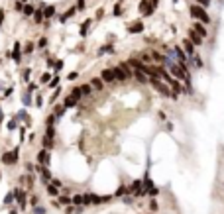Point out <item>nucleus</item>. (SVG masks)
Instances as JSON below:
<instances>
[{
    "label": "nucleus",
    "mask_w": 224,
    "mask_h": 214,
    "mask_svg": "<svg viewBox=\"0 0 224 214\" xmlns=\"http://www.w3.org/2000/svg\"><path fill=\"white\" fill-rule=\"evenodd\" d=\"M191 16L195 20H198L201 24H204V26H208V24H211V16L206 14V8L198 6V4H191Z\"/></svg>",
    "instance_id": "obj_1"
},
{
    "label": "nucleus",
    "mask_w": 224,
    "mask_h": 214,
    "mask_svg": "<svg viewBox=\"0 0 224 214\" xmlns=\"http://www.w3.org/2000/svg\"><path fill=\"white\" fill-rule=\"evenodd\" d=\"M150 83L153 84V89H155L161 96H169V98H171V89H169V84H167V83L159 81V79H150Z\"/></svg>",
    "instance_id": "obj_2"
},
{
    "label": "nucleus",
    "mask_w": 224,
    "mask_h": 214,
    "mask_svg": "<svg viewBox=\"0 0 224 214\" xmlns=\"http://www.w3.org/2000/svg\"><path fill=\"white\" fill-rule=\"evenodd\" d=\"M81 96H83V94H81V89H75V91L71 92V96H67L65 100H63V106H65V108H73L75 104L79 102Z\"/></svg>",
    "instance_id": "obj_3"
},
{
    "label": "nucleus",
    "mask_w": 224,
    "mask_h": 214,
    "mask_svg": "<svg viewBox=\"0 0 224 214\" xmlns=\"http://www.w3.org/2000/svg\"><path fill=\"white\" fill-rule=\"evenodd\" d=\"M18 157H20V147H16L10 153H2V163L4 165H14V163L18 161Z\"/></svg>",
    "instance_id": "obj_4"
},
{
    "label": "nucleus",
    "mask_w": 224,
    "mask_h": 214,
    "mask_svg": "<svg viewBox=\"0 0 224 214\" xmlns=\"http://www.w3.org/2000/svg\"><path fill=\"white\" fill-rule=\"evenodd\" d=\"M140 12L144 14V16H152V14L155 12V8L152 6L150 0H142V2H140Z\"/></svg>",
    "instance_id": "obj_5"
},
{
    "label": "nucleus",
    "mask_w": 224,
    "mask_h": 214,
    "mask_svg": "<svg viewBox=\"0 0 224 214\" xmlns=\"http://www.w3.org/2000/svg\"><path fill=\"white\" fill-rule=\"evenodd\" d=\"M183 49H185V53H187V57H189V59L195 57V43H193L189 38L183 41Z\"/></svg>",
    "instance_id": "obj_6"
},
{
    "label": "nucleus",
    "mask_w": 224,
    "mask_h": 214,
    "mask_svg": "<svg viewBox=\"0 0 224 214\" xmlns=\"http://www.w3.org/2000/svg\"><path fill=\"white\" fill-rule=\"evenodd\" d=\"M12 61L14 63H20L22 61V45L18 43V41L14 43V49H12Z\"/></svg>",
    "instance_id": "obj_7"
},
{
    "label": "nucleus",
    "mask_w": 224,
    "mask_h": 214,
    "mask_svg": "<svg viewBox=\"0 0 224 214\" xmlns=\"http://www.w3.org/2000/svg\"><path fill=\"white\" fill-rule=\"evenodd\" d=\"M193 30H195V32H197L203 39L208 35V32H206V26H204V24H201V22H195V24H193Z\"/></svg>",
    "instance_id": "obj_8"
},
{
    "label": "nucleus",
    "mask_w": 224,
    "mask_h": 214,
    "mask_svg": "<svg viewBox=\"0 0 224 214\" xmlns=\"http://www.w3.org/2000/svg\"><path fill=\"white\" fill-rule=\"evenodd\" d=\"M38 163H40V165H49V151H47V149H41L40 153H38Z\"/></svg>",
    "instance_id": "obj_9"
},
{
    "label": "nucleus",
    "mask_w": 224,
    "mask_h": 214,
    "mask_svg": "<svg viewBox=\"0 0 224 214\" xmlns=\"http://www.w3.org/2000/svg\"><path fill=\"white\" fill-rule=\"evenodd\" d=\"M144 32V22H134L132 26H128V33H142Z\"/></svg>",
    "instance_id": "obj_10"
},
{
    "label": "nucleus",
    "mask_w": 224,
    "mask_h": 214,
    "mask_svg": "<svg viewBox=\"0 0 224 214\" xmlns=\"http://www.w3.org/2000/svg\"><path fill=\"white\" fill-rule=\"evenodd\" d=\"M134 77H136V81H138V83H144V84L150 83V77H147L142 69H136V71H134Z\"/></svg>",
    "instance_id": "obj_11"
},
{
    "label": "nucleus",
    "mask_w": 224,
    "mask_h": 214,
    "mask_svg": "<svg viewBox=\"0 0 224 214\" xmlns=\"http://www.w3.org/2000/svg\"><path fill=\"white\" fill-rule=\"evenodd\" d=\"M189 39H191L193 43H195V47H197V45H201V43H203V38H201V35H198V33L195 32L193 28H191V30H189Z\"/></svg>",
    "instance_id": "obj_12"
},
{
    "label": "nucleus",
    "mask_w": 224,
    "mask_h": 214,
    "mask_svg": "<svg viewBox=\"0 0 224 214\" xmlns=\"http://www.w3.org/2000/svg\"><path fill=\"white\" fill-rule=\"evenodd\" d=\"M100 79H102L104 83H112V81H116V79H114V73H112V69H104V71L100 73Z\"/></svg>",
    "instance_id": "obj_13"
},
{
    "label": "nucleus",
    "mask_w": 224,
    "mask_h": 214,
    "mask_svg": "<svg viewBox=\"0 0 224 214\" xmlns=\"http://www.w3.org/2000/svg\"><path fill=\"white\" fill-rule=\"evenodd\" d=\"M75 12H77V6H73V8H69V10H67L65 14H61V16H59V20H61V22H63V24H65L67 20H71L73 16H75Z\"/></svg>",
    "instance_id": "obj_14"
},
{
    "label": "nucleus",
    "mask_w": 224,
    "mask_h": 214,
    "mask_svg": "<svg viewBox=\"0 0 224 214\" xmlns=\"http://www.w3.org/2000/svg\"><path fill=\"white\" fill-rule=\"evenodd\" d=\"M73 204H77V206H85V204H89V202H86V196L85 195H77V196H73Z\"/></svg>",
    "instance_id": "obj_15"
},
{
    "label": "nucleus",
    "mask_w": 224,
    "mask_h": 214,
    "mask_svg": "<svg viewBox=\"0 0 224 214\" xmlns=\"http://www.w3.org/2000/svg\"><path fill=\"white\" fill-rule=\"evenodd\" d=\"M55 16V6H45L43 8V18L45 20H51Z\"/></svg>",
    "instance_id": "obj_16"
},
{
    "label": "nucleus",
    "mask_w": 224,
    "mask_h": 214,
    "mask_svg": "<svg viewBox=\"0 0 224 214\" xmlns=\"http://www.w3.org/2000/svg\"><path fill=\"white\" fill-rule=\"evenodd\" d=\"M142 185H144V181H136L132 187H130V191H132V193H136V195H142V193H144Z\"/></svg>",
    "instance_id": "obj_17"
},
{
    "label": "nucleus",
    "mask_w": 224,
    "mask_h": 214,
    "mask_svg": "<svg viewBox=\"0 0 224 214\" xmlns=\"http://www.w3.org/2000/svg\"><path fill=\"white\" fill-rule=\"evenodd\" d=\"M91 86L94 91H102V86H104V81L102 79H92L91 81Z\"/></svg>",
    "instance_id": "obj_18"
},
{
    "label": "nucleus",
    "mask_w": 224,
    "mask_h": 214,
    "mask_svg": "<svg viewBox=\"0 0 224 214\" xmlns=\"http://www.w3.org/2000/svg\"><path fill=\"white\" fill-rule=\"evenodd\" d=\"M126 63L130 65V69H132V71H136V69H142V67H144V63H140L138 59H128Z\"/></svg>",
    "instance_id": "obj_19"
},
{
    "label": "nucleus",
    "mask_w": 224,
    "mask_h": 214,
    "mask_svg": "<svg viewBox=\"0 0 224 214\" xmlns=\"http://www.w3.org/2000/svg\"><path fill=\"white\" fill-rule=\"evenodd\" d=\"M14 196H16V201L20 202V206H24V202H26V195H24V191H14Z\"/></svg>",
    "instance_id": "obj_20"
},
{
    "label": "nucleus",
    "mask_w": 224,
    "mask_h": 214,
    "mask_svg": "<svg viewBox=\"0 0 224 214\" xmlns=\"http://www.w3.org/2000/svg\"><path fill=\"white\" fill-rule=\"evenodd\" d=\"M91 24H92V20H85V22H83V26H81V35H83V38L89 33V28H91Z\"/></svg>",
    "instance_id": "obj_21"
},
{
    "label": "nucleus",
    "mask_w": 224,
    "mask_h": 214,
    "mask_svg": "<svg viewBox=\"0 0 224 214\" xmlns=\"http://www.w3.org/2000/svg\"><path fill=\"white\" fill-rule=\"evenodd\" d=\"M47 195H51V196H57L59 195V187H55V185H49V183H47Z\"/></svg>",
    "instance_id": "obj_22"
},
{
    "label": "nucleus",
    "mask_w": 224,
    "mask_h": 214,
    "mask_svg": "<svg viewBox=\"0 0 224 214\" xmlns=\"http://www.w3.org/2000/svg\"><path fill=\"white\" fill-rule=\"evenodd\" d=\"M79 89H81V94H83V96H89V94L92 92V86H91V84H81Z\"/></svg>",
    "instance_id": "obj_23"
},
{
    "label": "nucleus",
    "mask_w": 224,
    "mask_h": 214,
    "mask_svg": "<svg viewBox=\"0 0 224 214\" xmlns=\"http://www.w3.org/2000/svg\"><path fill=\"white\" fill-rule=\"evenodd\" d=\"M33 22H35V24H41V22H43V10H35V12H33Z\"/></svg>",
    "instance_id": "obj_24"
},
{
    "label": "nucleus",
    "mask_w": 224,
    "mask_h": 214,
    "mask_svg": "<svg viewBox=\"0 0 224 214\" xmlns=\"http://www.w3.org/2000/svg\"><path fill=\"white\" fill-rule=\"evenodd\" d=\"M152 59H153V61H157L159 65H161V63H163V59H165V55H163V53H159V51H153L152 53Z\"/></svg>",
    "instance_id": "obj_25"
},
{
    "label": "nucleus",
    "mask_w": 224,
    "mask_h": 214,
    "mask_svg": "<svg viewBox=\"0 0 224 214\" xmlns=\"http://www.w3.org/2000/svg\"><path fill=\"white\" fill-rule=\"evenodd\" d=\"M57 202H59L61 206H69V204H73V198H69V196H59Z\"/></svg>",
    "instance_id": "obj_26"
},
{
    "label": "nucleus",
    "mask_w": 224,
    "mask_h": 214,
    "mask_svg": "<svg viewBox=\"0 0 224 214\" xmlns=\"http://www.w3.org/2000/svg\"><path fill=\"white\" fill-rule=\"evenodd\" d=\"M22 12H24V16H33V12H35V10H33V6H32V4H26Z\"/></svg>",
    "instance_id": "obj_27"
},
{
    "label": "nucleus",
    "mask_w": 224,
    "mask_h": 214,
    "mask_svg": "<svg viewBox=\"0 0 224 214\" xmlns=\"http://www.w3.org/2000/svg\"><path fill=\"white\" fill-rule=\"evenodd\" d=\"M110 51H114V47H112L110 43H106V45H102V47L99 49V53H100V55H102V53H110Z\"/></svg>",
    "instance_id": "obj_28"
},
{
    "label": "nucleus",
    "mask_w": 224,
    "mask_h": 214,
    "mask_svg": "<svg viewBox=\"0 0 224 214\" xmlns=\"http://www.w3.org/2000/svg\"><path fill=\"white\" fill-rule=\"evenodd\" d=\"M38 47H40V49H45L47 47V38H41L40 41H38Z\"/></svg>",
    "instance_id": "obj_29"
},
{
    "label": "nucleus",
    "mask_w": 224,
    "mask_h": 214,
    "mask_svg": "<svg viewBox=\"0 0 224 214\" xmlns=\"http://www.w3.org/2000/svg\"><path fill=\"white\" fill-rule=\"evenodd\" d=\"M14 8H16V12H22V10H24V2H20V0L14 2Z\"/></svg>",
    "instance_id": "obj_30"
},
{
    "label": "nucleus",
    "mask_w": 224,
    "mask_h": 214,
    "mask_svg": "<svg viewBox=\"0 0 224 214\" xmlns=\"http://www.w3.org/2000/svg\"><path fill=\"white\" fill-rule=\"evenodd\" d=\"M57 84H59V77H57V75H53V79L49 81V86H57Z\"/></svg>",
    "instance_id": "obj_31"
},
{
    "label": "nucleus",
    "mask_w": 224,
    "mask_h": 214,
    "mask_svg": "<svg viewBox=\"0 0 224 214\" xmlns=\"http://www.w3.org/2000/svg\"><path fill=\"white\" fill-rule=\"evenodd\" d=\"M112 16H122V6H120V4L114 6V14H112Z\"/></svg>",
    "instance_id": "obj_32"
},
{
    "label": "nucleus",
    "mask_w": 224,
    "mask_h": 214,
    "mask_svg": "<svg viewBox=\"0 0 224 214\" xmlns=\"http://www.w3.org/2000/svg\"><path fill=\"white\" fill-rule=\"evenodd\" d=\"M193 63H195V67H203V65H204L201 57H193Z\"/></svg>",
    "instance_id": "obj_33"
},
{
    "label": "nucleus",
    "mask_w": 224,
    "mask_h": 214,
    "mask_svg": "<svg viewBox=\"0 0 224 214\" xmlns=\"http://www.w3.org/2000/svg\"><path fill=\"white\" fill-rule=\"evenodd\" d=\"M195 4H198V6H203V8H206L208 4H211V0H197Z\"/></svg>",
    "instance_id": "obj_34"
},
{
    "label": "nucleus",
    "mask_w": 224,
    "mask_h": 214,
    "mask_svg": "<svg viewBox=\"0 0 224 214\" xmlns=\"http://www.w3.org/2000/svg\"><path fill=\"white\" fill-rule=\"evenodd\" d=\"M65 110H67L65 106H59V108H57V112H55V116H57V118H59V116H63V114H65Z\"/></svg>",
    "instance_id": "obj_35"
},
{
    "label": "nucleus",
    "mask_w": 224,
    "mask_h": 214,
    "mask_svg": "<svg viewBox=\"0 0 224 214\" xmlns=\"http://www.w3.org/2000/svg\"><path fill=\"white\" fill-rule=\"evenodd\" d=\"M47 147H51V140H49V137H43V149H47Z\"/></svg>",
    "instance_id": "obj_36"
},
{
    "label": "nucleus",
    "mask_w": 224,
    "mask_h": 214,
    "mask_svg": "<svg viewBox=\"0 0 224 214\" xmlns=\"http://www.w3.org/2000/svg\"><path fill=\"white\" fill-rule=\"evenodd\" d=\"M49 77H53V75H49V73H43V75H41V83H49Z\"/></svg>",
    "instance_id": "obj_37"
},
{
    "label": "nucleus",
    "mask_w": 224,
    "mask_h": 214,
    "mask_svg": "<svg viewBox=\"0 0 224 214\" xmlns=\"http://www.w3.org/2000/svg\"><path fill=\"white\" fill-rule=\"evenodd\" d=\"M77 77H79V73H77V71H73V73H69V77H67V79H69V81H75Z\"/></svg>",
    "instance_id": "obj_38"
},
{
    "label": "nucleus",
    "mask_w": 224,
    "mask_h": 214,
    "mask_svg": "<svg viewBox=\"0 0 224 214\" xmlns=\"http://www.w3.org/2000/svg\"><path fill=\"white\" fill-rule=\"evenodd\" d=\"M85 8V0H77V10H83Z\"/></svg>",
    "instance_id": "obj_39"
},
{
    "label": "nucleus",
    "mask_w": 224,
    "mask_h": 214,
    "mask_svg": "<svg viewBox=\"0 0 224 214\" xmlns=\"http://www.w3.org/2000/svg\"><path fill=\"white\" fill-rule=\"evenodd\" d=\"M30 202H32V206H35V204H38V202H40V198H38V196L33 195L32 198H30Z\"/></svg>",
    "instance_id": "obj_40"
},
{
    "label": "nucleus",
    "mask_w": 224,
    "mask_h": 214,
    "mask_svg": "<svg viewBox=\"0 0 224 214\" xmlns=\"http://www.w3.org/2000/svg\"><path fill=\"white\" fill-rule=\"evenodd\" d=\"M150 208H152V210H157V201H150Z\"/></svg>",
    "instance_id": "obj_41"
},
{
    "label": "nucleus",
    "mask_w": 224,
    "mask_h": 214,
    "mask_svg": "<svg viewBox=\"0 0 224 214\" xmlns=\"http://www.w3.org/2000/svg\"><path fill=\"white\" fill-rule=\"evenodd\" d=\"M53 120H55V116H49L45 120V124H47V128H49V126H53Z\"/></svg>",
    "instance_id": "obj_42"
},
{
    "label": "nucleus",
    "mask_w": 224,
    "mask_h": 214,
    "mask_svg": "<svg viewBox=\"0 0 224 214\" xmlns=\"http://www.w3.org/2000/svg\"><path fill=\"white\" fill-rule=\"evenodd\" d=\"M33 51V43H26V53H32Z\"/></svg>",
    "instance_id": "obj_43"
},
{
    "label": "nucleus",
    "mask_w": 224,
    "mask_h": 214,
    "mask_svg": "<svg viewBox=\"0 0 224 214\" xmlns=\"http://www.w3.org/2000/svg\"><path fill=\"white\" fill-rule=\"evenodd\" d=\"M55 61H57V59H47L45 63H47V67H55Z\"/></svg>",
    "instance_id": "obj_44"
},
{
    "label": "nucleus",
    "mask_w": 224,
    "mask_h": 214,
    "mask_svg": "<svg viewBox=\"0 0 224 214\" xmlns=\"http://www.w3.org/2000/svg\"><path fill=\"white\" fill-rule=\"evenodd\" d=\"M32 102V100H30V92H26V94H24V104H30Z\"/></svg>",
    "instance_id": "obj_45"
},
{
    "label": "nucleus",
    "mask_w": 224,
    "mask_h": 214,
    "mask_svg": "<svg viewBox=\"0 0 224 214\" xmlns=\"http://www.w3.org/2000/svg\"><path fill=\"white\" fill-rule=\"evenodd\" d=\"M16 128V120H12V122H8V130H14Z\"/></svg>",
    "instance_id": "obj_46"
},
{
    "label": "nucleus",
    "mask_w": 224,
    "mask_h": 214,
    "mask_svg": "<svg viewBox=\"0 0 224 214\" xmlns=\"http://www.w3.org/2000/svg\"><path fill=\"white\" fill-rule=\"evenodd\" d=\"M12 198H14V195H8V196H6V202H4V204H12Z\"/></svg>",
    "instance_id": "obj_47"
},
{
    "label": "nucleus",
    "mask_w": 224,
    "mask_h": 214,
    "mask_svg": "<svg viewBox=\"0 0 224 214\" xmlns=\"http://www.w3.org/2000/svg\"><path fill=\"white\" fill-rule=\"evenodd\" d=\"M61 67H63V63H61V61H55V71H59Z\"/></svg>",
    "instance_id": "obj_48"
},
{
    "label": "nucleus",
    "mask_w": 224,
    "mask_h": 214,
    "mask_svg": "<svg viewBox=\"0 0 224 214\" xmlns=\"http://www.w3.org/2000/svg\"><path fill=\"white\" fill-rule=\"evenodd\" d=\"M33 91H35V84L30 83V86H28V92H33Z\"/></svg>",
    "instance_id": "obj_49"
},
{
    "label": "nucleus",
    "mask_w": 224,
    "mask_h": 214,
    "mask_svg": "<svg viewBox=\"0 0 224 214\" xmlns=\"http://www.w3.org/2000/svg\"><path fill=\"white\" fill-rule=\"evenodd\" d=\"M26 169H28V173H33V165H32V163H28Z\"/></svg>",
    "instance_id": "obj_50"
},
{
    "label": "nucleus",
    "mask_w": 224,
    "mask_h": 214,
    "mask_svg": "<svg viewBox=\"0 0 224 214\" xmlns=\"http://www.w3.org/2000/svg\"><path fill=\"white\" fill-rule=\"evenodd\" d=\"M33 212H35V214H43V212H45V210H43V208H35Z\"/></svg>",
    "instance_id": "obj_51"
},
{
    "label": "nucleus",
    "mask_w": 224,
    "mask_h": 214,
    "mask_svg": "<svg viewBox=\"0 0 224 214\" xmlns=\"http://www.w3.org/2000/svg\"><path fill=\"white\" fill-rule=\"evenodd\" d=\"M2 22H4V12L0 10V24H2Z\"/></svg>",
    "instance_id": "obj_52"
},
{
    "label": "nucleus",
    "mask_w": 224,
    "mask_h": 214,
    "mask_svg": "<svg viewBox=\"0 0 224 214\" xmlns=\"http://www.w3.org/2000/svg\"><path fill=\"white\" fill-rule=\"evenodd\" d=\"M16 2H18V0H16Z\"/></svg>",
    "instance_id": "obj_53"
},
{
    "label": "nucleus",
    "mask_w": 224,
    "mask_h": 214,
    "mask_svg": "<svg viewBox=\"0 0 224 214\" xmlns=\"http://www.w3.org/2000/svg\"><path fill=\"white\" fill-rule=\"evenodd\" d=\"M0 118H2V116H0Z\"/></svg>",
    "instance_id": "obj_54"
}]
</instances>
